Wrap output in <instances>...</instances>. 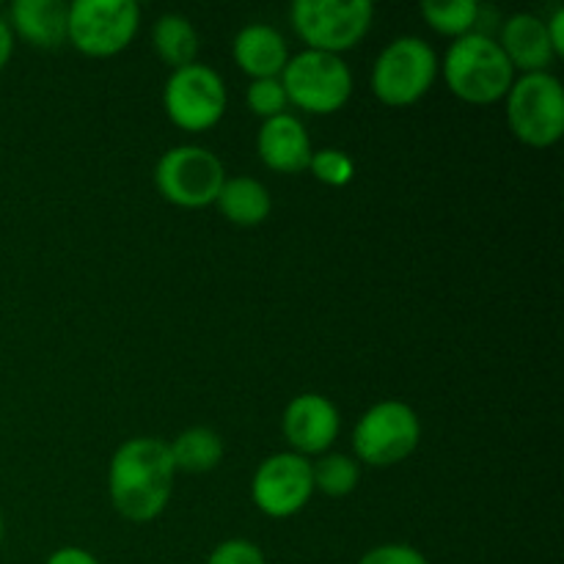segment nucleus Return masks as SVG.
<instances>
[{"instance_id":"obj_13","label":"nucleus","mask_w":564,"mask_h":564,"mask_svg":"<svg viewBox=\"0 0 564 564\" xmlns=\"http://www.w3.org/2000/svg\"><path fill=\"white\" fill-rule=\"evenodd\" d=\"M257 152L275 174H301L308 171L314 147L303 121L292 113H281L262 121L257 132Z\"/></svg>"},{"instance_id":"obj_5","label":"nucleus","mask_w":564,"mask_h":564,"mask_svg":"<svg viewBox=\"0 0 564 564\" xmlns=\"http://www.w3.org/2000/svg\"><path fill=\"white\" fill-rule=\"evenodd\" d=\"M375 6L369 0H295L290 9L292 28L306 50L341 55L356 47L372 25Z\"/></svg>"},{"instance_id":"obj_11","label":"nucleus","mask_w":564,"mask_h":564,"mask_svg":"<svg viewBox=\"0 0 564 564\" xmlns=\"http://www.w3.org/2000/svg\"><path fill=\"white\" fill-rule=\"evenodd\" d=\"M314 496L312 460L295 452H279L259 463L251 479V499L259 512L284 521L297 516Z\"/></svg>"},{"instance_id":"obj_12","label":"nucleus","mask_w":564,"mask_h":564,"mask_svg":"<svg viewBox=\"0 0 564 564\" xmlns=\"http://www.w3.org/2000/svg\"><path fill=\"white\" fill-rule=\"evenodd\" d=\"M281 430L295 455H325L339 438L341 419L328 397L301 394L286 405Z\"/></svg>"},{"instance_id":"obj_8","label":"nucleus","mask_w":564,"mask_h":564,"mask_svg":"<svg viewBox=\"0 0 564 564\" xmlns=\"http://www.w3.org/2000/svg\"><path fill=\"white\" fill-rule=\"evenodd\" d=\"M138 25L141 6L135 0H75L66 42L88 58H110L130 47Z\"/></svg>"},{"instance_id":"obj_22","label":"nucleus","mask_w":564,"mask_h":564,"mask_svg":"<svg viewBox=\"0 0 564 564\" xmlns=\"http://www.w3.org/2000/svg\"><path fill=\"white\" fill-rule=\"evenodd\" d=\"M308 171H312L314 180L323 182V185L345 187L350 185L352 176H356V163H352L350 154L341 152V149H314Z\"/></svg>"},{"instance_id":"obj_6","label":"nucleus","mask_w":564,"mask_h":564,"mask_svg":"<svg viewBox=\"0 0 564 564\" xmlns=\"http://www.w3.org/2000/svg\"><path fill=\"white\" fill-rule=\"evenodd\" d=\"M438 69V55L424 39L400 36L375 61L372 91L389 108H408L433 88Z\"/></svg>"},{"instance_id":"obj_3","label":"nucleus","mask_w":564,"mask_h":564,"mask_svg":"<svg viewBox=\"0 0 564 564\" xmlns=\"http://www.w3.org/2000/svg\"><path fill=\"white\" fill-rule=\"evenodd\" d=\"M507 121L518 141L534 149L554 147L564 132V88L551 72L516 77L507 91Z\"/></svg>"},{"instance_id":"obj_2","label":"nucleus","mask_w":564,"mask_h":564,"mask_svg":"<svg viewBox=\"0 0 564 564\" xmlns=\"http://www.w3.org/2000/svg\"><path fill=\"white\" fill-rule=\"evenodd\" d=\"M438 72L444 75L449 91L471 105L499 102L516 83V69L507 61L505 50L494 36L479 31L455 39Z\"/></svg>"},{"instance_id":"obj_24","label":"nucleus","mask_w":564,"mask_h":564,"mask_svg":"<svg viewBox=\"0 0 564 564\" xmlns=\"http://www.w3.org/2000/svg\"><path fill=\"white\" fill-rule=\"evenodd\" d=\"M204 564H268V562H264L262 549H259L257 543L235 538L220 543L218 549L207 556V562Z\"/></svg>"},{"instance_id":"obj_9","label":"nucleus","mask_w":564,"mask_h":564,"mask_svg":"<svg viewBox=\"0 0 564 564\" xmlns=\"http://www.w3.org/2000/svg\"><path fill=\"white\" fill-rule=\"evenodd\" d=\"M224 182L226 169L218 154L193 143L169 149L154 165V185L160 196L182 209H204L215 204Z\"/></svg>"},{"instance_id":"obj_18","label":"nucleus","mask_w":564,"mask_h":564,"mask_svg":"<svg viewBox=\"0 0 564 564\" xmlns=\"http://www.w3.org/2000/svg\"><path fill=\"white\" fill-rule=\"evenodd\" d=\"M176 471L207 474L224 460V438L209 427H191L169 444Z\"/></svg>"},{"instance_id":"obj_15","label":"nucleus","mask_w":564,"mask_h":564,"mask_svg":"<svg viewBox=\"0 0 564 564\" xmlns=\"http://www.w3.org/2000/svg\"><path fill=\"white\" fill-rule=\"evenodd\" d=\"M231 55L251 80H268V77H281L286 61H290V47L273 25L253 22L237 33Z\"/></svg>"},{"instance_id":"obj_27","label":"nucleus","mask_w":564,"mask_h":564,"mask_svg":"<svg viewBox=\"0 0 564 564\" xmlns=\"http://www.w3.org/2000/svg\"><path fill=\"white\" fill-rule=\"evenodd\" d=\"M545 31H549V42H551V47H554L556 58H562L564 55V9L562 6H556L554 14L545 20Z\"/></svg>"},{"instance_id":"obj_28","label":"nucleus","mask_w":564,"mask_h":564,"mask_svg":"<svg viewBox=\"0 0 564 564\" xmlns=\"http://www.w3.org/2000/svg\"><path fill=\"white\" fill-rule=\"evenodd\" d=\"M11 53H14V33H11L9 22L0 17V72H3L6 64H9Z\"/></svg>"},{"instance_id":"obj_14","label":"nucleus","mask_w":564,"mask_h":564,"mask_svg":"<svg viewBox=\"0 0 564 564\" xmlns=\"http://www.w3.org/2000/svg\"><path fill=\"white\" fill-rule=\"evenodd\" d=\"M496 42L505 50L512 69L521 72V75L549 72V66L556 61L554 47L549 42V31H545V20L538 14H512L501 25Z\"/></svg>"},{"instance_id":"obj_20","label":"nucleus","mask_w":564,"mask_h":564,"mask_svg":"<svg viewBox=\"0 0 564 564\" xmlns=\"http://www.w3.org/2000/svg\"><path fill=\"white\" fill-rule=\"evenodd\" d=\"M422 17L441 36L463 39L474 33L479 20V6L474 0H424Z\"/></svg>"},{"instance_id":"obj_7","label":"nucleus","mask_w":564,"mask_h":564,"mask_svg":"<svg viewBox=\"0 0 564 564\" xmlns=\"http://www.w3.org/2000/svg\"><path fill=\"white\" fill-rule=\"evenodd\" d=\"M422 441V422L408 402L386 400L369 408L352 427L356 460L389 468L408 460Z\"/></svg>"},{"instance_id":"obj_23","label":"nucleus","mask_w":564,"mask_h":564,"mask_svg":"<svg viewBox=\"0 0 564 564\" xmlns=\"http://www.w3.org/2000/svg\"><path fill=\"white\" fill-rule=\"evenodd\" d=\"M246 105L253 116L259 119H275V116L286 113V99L284 86H281V77H268V80H251L246 91Z\"/></svg>"},{"instance_id":"obj_1","label":"nucleus","mask_w":564,"mask_h":564,"mask_svg":"<svg viewBox=\"0 0 564 564\" xmlns=\"http://www.w3.org/2000/svg\"><path fill=\"white\" fill-rule=\"evenodd\" d=\"M176 468L169 444L160 438H130L116 449L108 468V494L116 512L132 523H149L165 512Z\"/></svg>"},{"instance_id":"obj_17","label":"nucleus","mask_w":564,"mask_h":564,"mask_svg":"<svg viewBox=\"0 0 564 564\" xmlns=\"http://www.w3.org/2000/svg\"><path fill=\"white\" fill-rule=\"evenodd\" d=\"M215 204L220 215L235 226H259L273 213L270 191L253 176H226Z\"/></svg>"},{"instance_id":"obj_21","label":"nucleus","mask_w":564,"mask_h":564,"mask_svg":"<svg viewBox=\"0 0 564 564\" xmlns=\"http://www.w3.org/2000/svg\"><path fill=\"white\" fill-rule=\"evenodd\" d=\"M314 490L341 499L350 496L361 482V463L350 455H323L317 463H312Z\"/></svg>"},{"instance_id":"obj_26","label":"nucleus","mask_w":564,"mask_h":564,"mask_svg":"<svg viewBox=\"0 0 564 564\" xmlns=\"http://www.w3.org/2000/svg\"><path fill=\"white\" fill-rule=\"evenodd\" d=\"M44 564H102V562H99L97 556L91 554V551L75 549V545H66V549L53 551V554L47 556V562H44Z\"/></svg>"},{"instance_id":"obj_19","label":"nucleus","mask_w":564,"mask_h":564,"mask_svg":"<svg viewBox=\"0 0 564 564\" xmlns=\"http://www.w3.org/2000/svg\"><path fill=\"white\" fill-rule=\"evenodd\" d=\"M152 44L171 69L196 64L198 33L185 14H163L152 28Z\"/></svg>"},{"instance_id":"obj_16","label":"nucleus","mask_w":564,"mask_h":564,"mask_svg":"<svg viewBox=\"0 0 564 564\" xmlns=\"http://www.w3.org/2000/svg\"><path fill=\"white\" fill-rule=\"evenodd\" d=\"M11 33L39 50H55L66 42L69 3L61 0H14L11 3Z\"/></svg>"},{"instance_id":"obj_29","label":"nucleus","mask_w":564,"mask_h":564,"mask_svg":"<svg viewBox=\"0 0 564 564\" xmlns=\"http://www.w3.org/2000/svg\"><path fill=\"white\" fill-rule=\"evenodd\" d=\"M0 543H3V516H0Z\"/></svg>"},{"instance_id":"obj_25","label":"nucleus","mask_w":564,"mask_h":564,"mask_svg":"<svg viewBox=\"0 0 564 564\" xmlns=\"http://www.w3.org/2000/svg\"><path fill=\"white\" fill-rule=\"evenodd\" d=\"M358 564H430L427 556L419 549L405 543H389L378 545V549L367 551V554L358 560Z\"/></svg>"},{"instance_id":"obj_10","label":"nucleus","mask_w":564,"mask_h":564,"mask_svg":"<svg viewBox=\"0 0 564 564\" xmlns=\"http://www.w3.org/2000/svg\"><path fill=\"white\" fill-rule=\"evenodd\" d=\"M226 102H229V94H226L224 77L198 61L174 69L165 80V116L185 132L213 130L224 119Z\"/></svg>"},{"instance_id":"obj_4","label":"nucleus","mask_w":564,"mask_h":564,"mask_svg":"<svg viewBox=\"0 0 564 564\" xmlns=\"http://www.w3.org/2000/svg\"><path fill=\"white\" fill-rule=\"evenodd\" d=\"M281 86L290 105L306 113L330 116L345 108L347 99L352 97V72L341 55L301 50L286 61Z\"/></svg>"}]
</instances>
